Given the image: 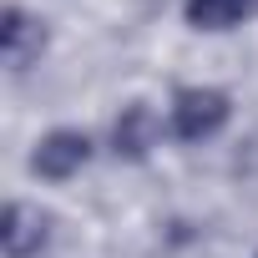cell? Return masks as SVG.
Returning <instances> with one entry per match:
<instances>
[{
  "label": "cell",
  "mask_w": 258,
  "mask_h": 258,
  "mask_svg": "<svg viewBox=\"0 0 258 258\" xmlns=\"http://www.w3.org/2000/svg\"><path fill=\"white\" fill-rule=\"evenodd\" d=\"M233 116V96L218 86H177L172 106H167V126L177 142H208L218 137Z\"/></svg>",
  "instance_id": "1"
},
{
  "label": "cell",
  "mask_w": 258,
  "mask_h": 258,
  "mask_svg": "<svg viewBox=\"0 0 258 258\" xmlns=\"http://www.w3.org/2000/svg\"><path fill=\"white\" fill-rule=\"evenodd\" d=\"M86 162H91V137L76 132V126H56V132H46L36 142V152H31V172L46 177V182H66Z\"/></svg>",
  "instance_id": "2"
},
{
  "label": "cell",
  "mask_w": 258,
  "mask_h": 258,
  "mask_svg": "<svg viewBox=\"0 0 258 258\" xmlns=\"http://www.w3.org/2000/svg\"><path fill=\"white\" fill-rule=\"evenodd\" d=\"M51 46V31L41 16H31L26 6H6V16H0V51H6V66L21 76L31 71Z\"/></svg>",
  "instance_id": "3"
},
{
  "label": "cell",
  "mask_w": 258,
  "mask_h": 258,
  "mask_svg": "<svg viewBox=\"0 0 258 258\" xmlns=\"http://www.w3.org/2000/svg\"><path fill=\"white\" fill-rule=\"evenodd\" d=\"M51 228H56V218L41 213L36 203H11L6 208V223H0L6 258H41L46 243H51Z\"/></svg>",
  "instance_id": "4"
},
{
  "label": "cell",
  "mask_w": 258,
  "mask_h": 258,
  "mask_svg": "<svg viewBox=\"0 0 258 258\" xmlns=\"http://www.w3.org/2000/svg\"><path fill=\"white\" fill-rule=\"evenodd\" d=\"M157 132H162L157 111H152L147 101H126L121 116L111 121V152H116L121 162H142V157H152Z\"/></svg>",
  "instance_id": "5"
},
{
  "label": "cell",
  "mask_w": 258,
  "mask_h": 258,
  "mask_svg": "<svg viewBox=\"0 0 258 258\" xmlns=\"http://www.w3.org/2000/svg\"><path fill=\"white\" fill-rule=\"evenodd\" d=\"M182 16L192 31H233L258 16V0H182Z\"/></svg>",
  "instance_id": "6"
}]
</instances>
